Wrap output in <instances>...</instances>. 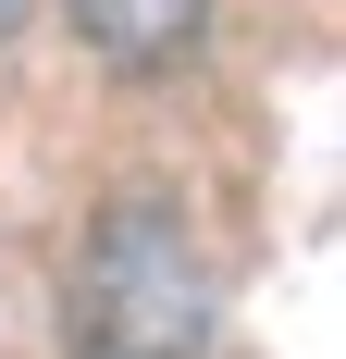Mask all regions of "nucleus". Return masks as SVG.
Here are the masks:
<instances>
[{"label": "nucleus", "mask_w": 346, "mask_h": 359, "mask_svg": "<svg viewBox=\"0 0 346 359\" xmlns=\"http://www.w3.org/2000/svg\"><path fill=\"white\" fill-rule=\"evenodd\" d=\"M210 248L173 198H111L74 248V359H198Z\"/></svg>", "instance_id": "nucleus-1"}, {"label": "nucleus", "mask_w": 346, "mask_h": 359, "mask_svg": "<svg viewBox=\"0 0 346 359\" xmlns=\"http://www.w3.org/2000/svg\"><path fill=\"white\" fill-rule=\"evenodd\" d=\"M62 13H74V37H87L99 62H124V74H173L198 50V25H210V0H62Z\"/></svg>", "instance_id": "nucleus-2"}]
</instances>
